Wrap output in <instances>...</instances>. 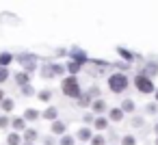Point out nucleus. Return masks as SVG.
Wrapping results in <instances>:
<instances>
[{
	"instance_id": "29",
	"label": "nucleus",
	"mask_w": 158,
	"mask_h": 145,
	"mask_svg": "<svg viewBox=\"0 0 158 145\" xmlns=\"http://www.w3.org/2000/svg\"><path fill=\"white\" fill-rule=\"evenodd\" d=\"M2 95H5V93H2V91H0V100H2Z\"/></svg>"
},
{
	"instance_id": "6",
	"label": "nucleus",
	"mask_w": 158,
	"mask_h": 145,
	"mask_svg": "<svg viewBox=\"0 0 158 145\" xmlns=\"http://www.w3.org/2000/svg\"><path fill=\"white\" fill-rule=\"evenodd\" d=\"M11 61H13V56H11V54H0V67H7Z\"/></svg>"
},
{
	"instance_id": "25",
	"label": "nucleus",
	"mask_w": 158,
	"mask_h": 145,
	"mask_svg": "<svg viewBox=\"0 0 158 145\" xmlns=\"http://www.w3.org/2000/svg\"><path fill=\"white\" fill-rule=\"evenodd\" d=\"M147 113L154 115V113H156V104H147Z\"/></svg>"
},
{
	"instance_id": "7",
	"label": "nucleus",
	"mask_w": 158,
	"mask_h": 145,
	"mask_svg": "<svg viewBox=\"0 0 158 145\" xmlns=\"http://www.w3.org/2000/svg\"><path fill=\"white\" fill-rule=\"evenodd\" d=\"M15 80L24 87V85H28V74H26V72H22V74H18V76H15Z\"/></svg>"
},
{
	"instance_id": "13",
	"label": "nucleus",
	"mask_w": 158,
	"mask_h": 145,
	"mask_svg": "<svg viewBox=\"0 0 158 145\" xmlns=\"http://www.w3.org/2000/svg\"><path fill=\"white\" fill-rule=\"evenodd\" d=\"M44 117H46V119H56V108H54V106H50V108L44 113Z\"/></svg>"
},
{
	"instance_id": "1",
	"label": "nucleus",
	"mask_w": 158,
	"mask_h": 145,
	"mask_svg": "<svg viewBox=\"0 0 158 145\" xmlns=\"http://www.w3.org/2000/svg\"><path fill=\"white\" fill-rule=\"evenodd\" d=\"M63 93L67 97H78L80 95V85H78L76 76H69V78L63 80Z\"/></svg>"
},
{
	"instance_id": "9",
	"label": "nucleus",
	"mask_w": 158,
	"mask_h": 145,
	"mask_svg": "<svg viewBox=\"0 0 158 145\" xmlns=\"http://www.w3.org/2000/svg\"><path fill=\"white\" fill-rule=\"evenodd\" d=\"M37 117H39V113H37L35 108H28V110L24 113V119H31V121H33V119H37Z\"/></svg>"
},
{
	"instance_id": "8",
	"label": "nucleus",
	"mask_w": 158,
	"mask_h": 145,
	"mask_svg": "<svg viewBox=\"0 0 158 145\" xmlns=\"http://www.w3.org/2000/svg\"><path fill=\"white\" fill-rule=\"evenodd\" d=\"M121 110H128V113H132V110H134V102H130V100H123V102H121Z\"/></svg>"
},
{
	"instance_id": "30",
	"label": "nucleus",
	"mask_w": 158,
	"mask_h": 145,
	"mask_svg": "<svg viewBox=\"0 0 158 145\" xmlns=\"http://www.w3.org/2000/svg\"><path fill=\"white\" fill-rule=\"evenodd\" d=\"M156 100H158V91H156Z\"/></svg>"
},
{
	"instance_id": "12",
	"label": "nucleus",
	"mask_w": 158,
	"mask_h": 145,
	"mask_svg": "<svg viewBox=\"0 0 158 145\" xmlns=\"http://www.w3.org/2000/svg\"><path fill=\"white\" fill-rule=\"evenodd\" d=\"M0 104H2V110L5 113H9L13 108V100H0Z\"/></svg>"
},
{
	"instance_id": "24",
	"label": "nucleus",
	"mask_w": 158,
	"mask_h": 145,
	"mask_svg": "<svg viewBox=\"0 0 158 145\" xmlns=\"http://www.w3.org/2000/svg\"><path fill=\"white\" fill-rule=\"evenodd\" d=\"M9 126V119L7 117H0V128H7Z\"/></svg>"
},
{
	"instance_id": "28",
	"label": "nucleus",
	"mask_w": 158,
	"mask_h": 145,
	"mask_svg": "<svg viewBox=\"0 0 158 145\" xmlns=\"http://www.w3.org/2000/svg\"><path fill=\"white\" fill-rule=\"evenodd\" d=\"M154 130H156V134H158V123H156V128H154Z\"/></svg>"
},
{
	"instance_id": "19",
	"label": "nucleus",
	"mask_w": 158,
	"mask_h": 145,
	"mask_svg": "<svg viewBox=\"0 0 158 145\" xmlns=\"http://www.w3.org/2000/svg\"><path fill=\"white\" fill-rule=\"evenodd\" d=\"M9 78V72H7V67H0V82H5Z\"/></svg>"
},
{
	"instance_id": "23",
	"label": "nucleus",
	"mask_w": 158,
	"mask_h": 145,
	"mask_svg": "<svg viewBox=\"0 0 158 145\" xmlns=\"http://www.w3.org/2000/svg\"><path fill=\"white\" fill-rule=\"evenodd\" d=\"M61 145H74V139H72V136H63Z\"/></svg>"
},
{
	"instance_id": "16",
	"label": "nucleus",
	"mask_w": 158,
	"mask_h": 145,
	"mask_svg": "<svg viewBox=\"0 0 158 145\" xmlns=\"http://www.w3.org/2000/svg\"><path fill=\"white\" fill-rule=\"evenodd\" d=\"M106 126H108V121H106V119H102V117H100V119H95V128H98V130H106Z\"/></svg>"
},
{
	"instance_id": "17",
	"label": "nucleus",
	"mask_w": 158,
	"mask_h": 145,
	"mask_svg": "<svg viewBox=\"0 0 158 145\" xmlns=\"http://www.w3.org/2000/svg\"><path fill=\"white\" fill-rule=\"evenodd\" d=\"M7 143H9V145H20V136H18V134H9Z\"/></svg>"
},
{
	"instance_id": "21",
	"label": "nucleus",
	"mask_w": 158,
	"mask_h": 145,
	"mask_svg": "<svg viewBox=\"0 0 158 145\" xmlns=\"http://www.w3.org/2000/svg\"><path fill=\"white\" fill-rule=\"evenodd\" d=\"M37 139V132L35 130H26V141H35Z\"/></svg>"
},
{
	"instance_id": "10",
	"label": "nucleus",
	"mask_w": 158,
	"mask_h": 145,
	"mask_svg": "<svg viewBox=\"0 0 158 145\" xmlns=\"http://www.w3.org/2000/svg\"><path fill=\"white\" fill-rule=\"evenodd\" d=\"M121 117H123V110H121V108H113V110H110V119L119 121Z\"/></svg>"
},
{
	"instance_id": "2",
	"label": "nucleus",
	"mask_w": 158,
	"mask_h": 145,
	"mask_svg": "<svg viewBox=\"0 0 158 145\" xmlns=\"http://www.w3.org/2000/svg\"><path fill=\"white\" fill-rule=\"evenodd\" d=\"M108 87H110V91L121 93V91L128 87V76H123V74H113V76L108 78Z\"/></svg>"
},
{
	"instance_id": "11",
	"label": "nucleus",
	"mask_w": 158,
	"mask_h": 145,
	"mask_svg": "<svg viewBox=\"0 0 158 145\" xmlns=\"http://www.w3.org/2000/svg\"><path fill=\"white\" fill-rule=\"evenodd\" d=\"M13 128H15V130H24V128H26V121H24L22 117H18V119H13Z\"/></svg>"
},
{
	"instance_id": "14",
	"label": "nucleus",
	"mask_w": 158,
	"mask_h": 145,
	"mask_svg": "<svg viewBox=\"0 0 158 145\" xmlns=\"http://www.w3.org/2000/svg\"><path fill=\"white\" fill-rule=\"evenodd\" d=\"M121 145H136V139L130 136V134H126V136L121 139Z\"/></svg>"
},
{
	"instance_id": "4",
	"label": "nucleus",
	"mask_w": 158,
	"mask_h": 145,
	"mask_svg": "<svg viewBox=\"0 0 158 145\" xmlns=\"http://www.w3.org/2000/svg\"><path fill=\"white\" fill-rule=\"evenodd\" d=\"M52 132H54V134H63V132H65V123H63V121H54V123H52Z\"/></svg>"
},
{
	"instance_id": "18",
	"label": "nucleus",
	"mask_w": 158,
	"mask_h": 145,
	"mask_svg": "<svg viewBox=\"0 0 158 145\" xmlns=\"http://www.w3.org/2000/svg\"><path fill=\"white\" fill-rule=\"evenodd\" d=\"M104 136H91V145H104Z\"/></svg>"
},
{
	"instance_id": "5",
	"label": "nucleus",
	"mask_w": 158,
	"mask_h": 145,
	"mask_svg": "<svg viewBox=\"0 0 158 145\" xmlns=\"http://www.w3.org/2000/svg\"><path fill=\"white\" fill-rule=\"evenodd\" d=\"M91 136H93V134H91V130H89V128H82V130L78 132V139H80V141H89Z\"/></svg>"
},
{
	"instance_id": "31",
	"label": "nucleus",
	"mask_w": 158,
	"mask_h": 145,
	"mask_svg": "<svg viewBox=\"0 0 158 145\" xmlns=\"http://www.w3.org/2000/svg\"><path fill=\"white\" fill-rule=\"evenodd\" d=\"M156 145H158V141H156Z\"/></svg>"
},
{
	"instance_id": "3",
	"label": "nucleus",
	"mask_w": 158,
	"mask_h": 145,
	"mask_svg": "<svg viewBox=\"0 0 158 145\" xmlns=\"http://www.w3.org/2000/svg\"><path fill=\"white\" fill-rule=\"evenodd\" d=\"M134 82H136V89H139L141 93H152V91H154V82H152V78H147V76H143V74L136 76Z\"/></svg>"
},
{
	"instance_id": "32",
	"label": "nucleus",
	"mask_w": 158,
	"mask_h": 145,
	"mask_svg": "<svg viewBox=\"0 0 158 145\" xmlns=\"http://www.w3.org/2000/svg\"><path fill=\"white\" fill-rule=\"evenodd\" d=\"M26 145H31V143H26Z\"/></svg>"
},
{
	"instance_id": "15",
	"label": "nucleus",
	"mask_w": 158,
	"mask_h": 145,
	"mask_svg": "<svg viewBox=\"0 0 158 145\" xmlns=\"http://www.w3.org/2000/svg\"><path fill=\"white\" fill-rule=\"evenodd\" d=\"M104 108H106V104H104L102 100H95V102H93V110H98V113H102Z\"/></svg>"
},
{
	"instance_id": "22",
	"label": "nucleus",
	"mask_w": 158,
	"mask_h": 145,
	"mask_svg": "<svg viewBox=\"0 0 158 145\" xmlns=\"http://www.w3.org/2000/svg\"><path fill=\"white\" fill-rule=\"evenodd\" d=\"M67 67H69V72H72V74H76V72L80 69V63H69Z\"/></svg>"
},
{
	"instance_id": "26",
	"label": "nucleus",
	"mask_w": 158,
	"mask_h": 145,
	"mask_svg": "<svg viewBox=\"0 0 158 145\" xmlns=\"http://www.w3.org/2000/svg\"><path fill=\"white\" fill-rule=\"evenodd\" d=\"M22 91H24V93H26V95H31V93H33V89H31V87H28V85H24V87H22Z\"/></svg>"
},
{
	"instance_id": "20",
	"label": "nucleus",
	"mask_w": 158,
	"mask_h": 145,
	"mask_svg": "<svg viewBox=\"0 0 158 145\" xmlns=\"http://www.w3.org/2000/svg\"><path fill=\"white\" fill-rule=\"evenodd\" d=\"M50 95H52L50 91H41V93H39L37 97H39V100H44V102H48V100H50Z\"/></svg>"
},
{
	"instance_id": "27",
	"label": "nucleus",
	"mask_w": 158,
	"mask_h": 145,
	"mask_svg": "<svg viewBox=\"0 0 158 145\" xmlns=\"http://www.w3.org/2000/svg\"><path fill=\"white\" fill-rule=\"evenodd\" d=\"M132 123H134V126H141V123H143V119H141V117H136V119H132Z\"/></svg>"
}]
</instances>
